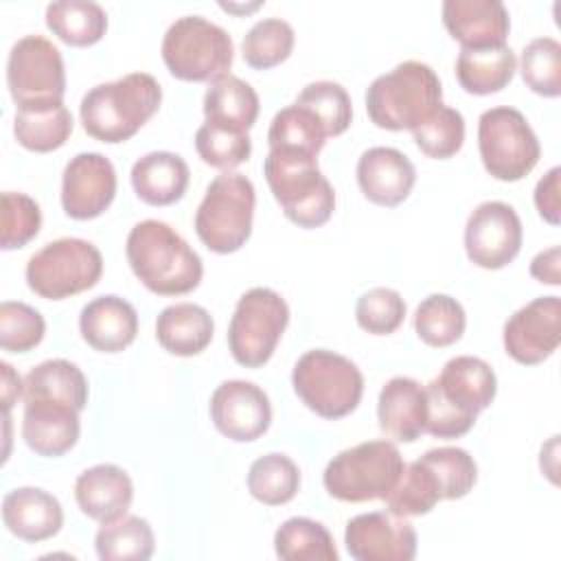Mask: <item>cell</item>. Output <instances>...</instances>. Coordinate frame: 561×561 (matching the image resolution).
Listing matches in <instances>:
<instances>
[{
	"label": "cell",
	"instance_id": "obj_27",
	"mask_svg": "<svg viewBox=\"0 0 561 561\" xmlns=\"http://www.w3.org/2000/svg\"><path fill=\"white\" fill-rule=\"evenodd\" d=\"M213 331L215 322L210 313L195 302L169 305L156 320V337L160 346L180 357L202 353L210 344Z\"/></svg>",
	"mask_w": 561,
	"mask_h": 561
},
{
	"label": "cell",
	"instance_id": "obj_14",
	"mask_svg": "<svg viewBox=\"0 0 561 561\" xmlns=\"http://www.w3.org/2000/svg\"><path fill=\"white\" fill-rule=\"evenodd\" d=\"M522 221L506 202L478 204L465 226V250L473 265L500 270L508 265L522 248Z\"/></svg>",
	"mask_w": 561,
	"mask_h": 561
},
{
	"label": "cell",
	"instance_id": "obj_37",
	"mask_svg": "<svg viewBox=\"0 0 561 561\" xmlns=\"http://www.w3.org/2000/svg\"><path fill=\"white\" fill-rule=\"evenodd\" d=\"M300 486V471L296 462L285 454H265L250 465L248 491L254 500L278 506L294 500Z\"/></svg>",
	"mask_w": 561,
	"mask_h": 561
},
{
	"label": "cell",
	"instance_id": "obj_4",
	"mask_svg": "<svg viewBox=\"0 0 561 561\" xmlns=\"http://www.w3.org/2000/svg\"><path fill=\"white\" fill-rule=\"evenodd\" d=\"M443 105V85L432 66L408 59L379 75L366 90L368 118L390 131L414 129Z\"/></svg>",
	"mask_w": 561,
	"mask_h": 561
},
{
	"label": "cell",
	"instance_id": "obj_9",
	"mask_svg": "<svg viewBox=\"0 0 561 561\" xmlns=\"http://www.w3.org/2000/svg\"><path fill=\"white\" fill-rule=\"evenodd\" d=\"M232 37L202 15L178 18L162 37V59L182 81H215L232 66Z\"/></svg>",
	"mask_w": 561,
	"mask_h": 561
},
{
	"label": "cell",
	"instance_id": "obj_19",
	"mask_svg": "<svg viewBox=\"0 0 561 561\" xmlns=\"http://www.w3.org/2000/svg\"><path fill=\"white\" fill-rule=\"evenodd\" d=\"M443 24L462 48L504 46L511 18L500 0H445Z\"/></svg>",
	"mask_w": 561,
	"mask_h": 561
},
{
	"label": "cell",
	"instance_id": "obj_25",
	"mask_svg": "<svg viewBox=\"0 0 561 561\" xmlns=\"http://www.w3.org/2000/svg\"><path fill=\"white\" fill-rule=\"evenodd\" d=\"M79 331L92 348L118 353L136 340L138 316L125 298L114 294L99 296L81 309Z\"/></svg>",
	"mask_w": 561,
	"mask_h": 561
},
{
	"label": "cell",
	"instance_id": "obj_36",
	"mask_svg": "<svg viewBox=\"0 0 561 561\" xmlns=\"http://www.w3.org/2000/svg\"><path fill=\"white\" fill-rule=\"evenodd\" d=\"M465 309L447 294H430L414 311L416 335L434 348H445L458 342L465 333Z\"/></svg>",
	"mask_w": 561,
	"mask_h": 561
},
{
	"label": "cell",
	"instance_id": "obj_22",
	"mask_svg": "<svg viewBox=\"0 0 561 561\" xmlns=\"http://www.w3.org/2000/svg\"><path fill=\"white\" fill-rule=\"evenodd\" d=\"M2 522L22 541H44L59 533L64 511L55 495L37 486H20L2 497Z\"/></svg>",
	"mask_w": 561,
	"mask_h": 561
},
{
	"label": "cell",
	"instance_id": "obj_10",
	"mask_svg": "<svg viewBox=\"0 0 561 561\" xmlns=\"http://www.w3.org/2000/svg\"><path fill=\"white\" fill-rule=\"evenodd\" d=\"M103 256L85 239L64 237L46 243L26 263V285L42 298L61 300L99 283Z\"/></svg>",
	"mask_w": 561,
	"mask_h": 561
},
{
	"label": "cell",
	"instance_id": "obj_43",
	"mask_svg": "<svg viewBox=\"0 0 561 561\" xmlns=\"http://www.w3.org/2000/svg\"><path fill=\"white\" fill-rule=\"evenodd\" d=\"M416 147L436 160L456 156L465 142V118L458 110L440 105L425 123L412 129Z\"/></svg>",
	"mask_w": 561,
	"mask_h": 561
},
{
	"label": "cell",
	"instance_id": "obj_1",
	"mask_svg": "<svg viewBox=\"0 0 561 561\" xmlns=\"http://www.w3.org/2000/svg\"><path fill=\"white\" fill-rule=\"evenodd\" d=\"M425 432L438 438L465 436L497 392L493 368L473 355L451 357L427 386Z\"/></svg>",
	"mask_w": 561,
	"mask_h": 561
},
{
	"label": "cell",
	"instance_id": "obj_29",
	"mask_svg": "<svg viewBox=\"0 0 561 561\" xmlns=\"http://www.w3.org/2000/svg\"><path fill=\"white\" fill-rule=\"evenodd\" d=\"M68 403L79 412L88 403V381L81 368L68 359H46L24 377V401Z\"/></svg>",
	"mask_w": 561,
	"mask_h": 561
},
{
	"label": "cell",
	"instance_id": "obj_40",
	"mask_svg": "<svg viewBox=\"0 0 561 561\" xmlns=\"http://www.w3.org/2000/svg\"><path fill=\"white\" fill-rule=\"evenodd\" d=\"M421 462L434 473L443 500L465 497L476 484V478H478L476 460L462 447L427 449L421 456Z\"/></svg>",
	"mask_w": 561,
	"mask_h": 561
},
{
	"label": "cell",
	"instance_id": "obj_13",
	"mask_svg": "<svg viewBox=\"0 0 561 561\" xmlns=\"http://www.w3.org/2000/svg\"><path fill=\"white\" fill-rule=\"evenodd\" d=\"M7 85L18 110L64 103L66 70L59 48L42 35L18 39L7 59Z\"/></svg>",
	"mask_w": 561,
	"mask_h": 561
},
{
	"label": "cell",
	"instance_id": "obj_20",
	"mask_svg": "<svg viewBox=\"0 0 561 561\" xmlns=\"http://www.w3.org/2000/svg\"><path fill=\"white\" fill-rule=\"evenodd\" d=\"M414 182V164L394 147H370L357 160V184L373 204H401L410 195Z\"/></svg>",
	"mask_w": 561,
	"mask_h": 561
},
{
	"label": "cell",
	"instance_id": "obj_46",
	"mask_svg": "<svg viewBox=\"0 0 561 561\" xmlns=\"http://www.w3.org/2000/svg\"><path fill=\"white\" fill-rule=\"evenodd\" d=\"M355 318L364 331L373 335H388L401 327L405 318V302L401 294L390 287H373L359 296Z\"/></svg>",
	"mask_w": 561,
	"mask_h": 561
},
{
	"label": "cell",
	"instance_id": "obj_28",
	"mask_svg": "<svg viewBox=\"0 0 561 561\" xmlns=\"http://www.w3.org/2000/svg\"><path fill=\"white\" fill-rule=\"evenodd\" d=\"M204 116L210 125L248 131L259 116V94L248 81L230 72L221 75L208 83L204 94Z\"/></svg>",
	"mask_w": 561,
	"mask_h": 561
},
{
	"label": "cell",
	"instance_id": "obj_47",
	"mask_svg": "<svg viewBox=\"0 0 561 561\" xmlns=\"http://www.w3.org/2000/svg\"><path fill=\"white\" fill-rule=\"evenodd\" d=\"M42 226V210L37 202L24 193H2V250L24 248Z\"/></svg>",
	"mask_w": 561,
	"mask_h": 561
},
{
	"label": "cell",
	"instance_id": "obj_42",
	"mask_svg": "<svg viewBox=\"0 0 561 561\" xmlns=\"http://www.w3.org/2000/svg\"><path fill=\"white\" fill-rule=\"evenodd\" d=\"M294 103L307 107L320 121L327 138L346 131L353 118L351 96L337 81H313L300 90Z\"/></svg>",
	"mask_w": 561,
	"mask_h": 561
},
{
	"label": "cell",
	"instance_id": "obj_30",
	"mask_svg": "<svg viewBox=\"0 0 561 561\" xmlns=\"http://www.w3.org/2000/svg\"><path fill=\"white\" fill-rule=\"evenodd\" d=\"M517 70L511 46L460 48L456 59V79L471 94H491L506 88Z\"/></svg>",
	"mask_w": 561,
	"mask_h": 561
},
{
	"label": "cell",
	"instance_id": "obj_24",
	"mask_svg": "<svg viewBox=\"0 0 561 561\" xmlns=\"http://www.w3.org/2000/svg\"><path fill=\"white\" fill-rule=\"evenodd\" d=\"M75 500L79 508L105 524L127 515V508L134 500V484L125 469L116 465H94L79 473L75 482Z\"/></svg>",
	"mask_w": 561,
	"mask_h": 561
},
{
	"label": "cell",
	"instance_id": "obj_5",
	"mask_svg": "<svg viewBox=\"0 0 561 561\" xmlns=\"http://www.w3.org/2000/svg\"><path fill=\"white\" fill-rule=\"evenodd\" d=\"M263 175L285 217L300 228L327 224L335 210V193L318 169V158L270 149Z\"/></svg>",
	"mask_w": 561,
	"mask_h": 561
},
{
	"label": "cell",
	"instance_id": "obj_2",
	"mask_svg": "<svg viewBox=\"0 0 561 561\" xmlns=\"http://www.w3.org/2000/svg\"><path fill=\"white\" fill-rule=\"evenodd\" d=\"M125 254L136 278L158 296L193 291L204 274L199 254L164 221H138L125 243Z\"/></svg>",
	"mask_w": 561,
	"mask_h": 561
},
{
	"label": "cell",
	"instance_id": "obj_39",
	"mask_svg": "<svg viewBox=\"0 0 561 561\" xmlns=\"http://www.w3.org/2000/svg\"><path fill=\"white\" fill-rule=\"evenodd\" d=\"M294 28L280 18H263L252 24L241 42V53L248 66L265 70L291 55Z\"/></svg>",
	"mask_w": 561,
	"mask_h": 561
},
{
	"label": "cell",
	"instance_id": "obj_7",
	"mask_svg": "<svg viewBox=\"0 0 561 561\" xmlns=\"http://www.w3.org/2000/svg\"><path fill=\"white\" fill-rule=\"evenodd\" d=\"M254 202V184L243 173L226 171L217 175L195 213L199 241L217 254L237 252L250 239Z\"/></svg>",
	"mask_w": 561,
	"mask_h": 561
},
{
	"label": "cell",
	"instance_id": "obj_12",
	"mask_svg": "<svg viewBox=\"0 0 561 561\" xmlns=\"http://www.w3.org/2000/svg\"><path fill=\"white\" fill-rule=\"evenodd\" d=\"M289 322L285 298L270 287L248 289L234 307L228 327V348L245 368H259L270 362L276 344Z\"/></svg>",
	"mask_w": 561,
	"mask_h": 561
},
{
	"label": "cell",
	"instance_id": "obj_48",
	"mask_svg": "<svg viewBox=\"0 0 561 561\" xmlns=\"http://www.w3.org/2000/svg\"><path fill=\"white\" fill-rule=\"evenodd\" d=\"M559 175H561V169L559 167H552L535 186V206L539 210V215L557 226L559 224Z\"/></svg>",
	"mask_w": 561,
	"mask_h": 561
},
{
	"label": "cell",
	"instance_id": "obj_33",
	"mask_svg": "<svg viewBox=\"0 0 561 561\" xmlns=\"http://www.w3.org/2000/svg\"><path fill=\"white\" fill-rule=\"evenodd\" d=\"M96 554L103 561H145L153 554L156 539L147 519L123 515L101 524L94 537Z\"/></svg>",
	"mask_w": 561,
	"mask_h": 561
},
{
	"label": "cell",
	"instance_id": "obj_18",
	"mask_svg": "<svg viewBox=\"0 0 561 561\" xmlns=\"http://www.w3.org/2000/svg\"><path fill=\"white\" fill-rule=\"evenodd\" d=\"M116 195V171L110 158L99 151H83L70 158L61 175V206L72 219H94Z\"/></svg>",
	"mask_w": 561,
	"mask_h": 561
},
{
	"label": "cell",
	"instance_id": "obj_3",
	"mask_svg": "<svg viewBox=\"0 0 561 561\" xmlns=\"http://www.w3.org/2000/svg\"><path fill=\"white\" fill-rule=\"evenodd\" d=\"M162 88L149 72H129L116 81L99 83L79 105L83 129L101 142L131 138L160 107Z\"/></svg>",
	"mask_w": 561,
	"mask_h": 561
},
{
	"label": "cell",
	"instance_id": "obj_44",
	"mask_svg": "<svg viewBox=\"0 0 561 561\" xmlns=\"http://www.w3.org/2000/svg\"><path fill=\"white\" fill-rule=\"evenodd\" d=\"M195 149L206 164L230 171L250 158L252 142L248 131H234L204 123L195 131Z\"/></svg>",
	"mask_w": 561,
	"mask_h": 561
},
{
	"label": "cell",
	"instance_id": "obj_17",
	"mask_svg": "<svg viewBox=\"0 0 561 561\" xmlns=\"http://www.w3.org/2000/svg\"><path fill=\"white\" fill-rule=\"evenodd\" d=\"M210 419L215 427L230 440H256L272 423L270 397L252 381H224L210 397Z\"/></svg>",
	"mask_w": 561,
	"mask_h": 561
},
{
	"label": "cell",
	"instance_id": "obj_23",
	"mask_svg": "<svg viewBox=\"0 0 561 561\" xmlns=\"http://www.w3.org/2000/svg\"><path fill=\"white\" fill-rule=\"evenodd\" d=\"M379 427L399 443H414L425 432L427 392L412 377H392L379 392Z\"/></svg>",
	"mask_w": 561,
	"mask_h": 561
},
{
	"label": "cell",
	"instance_id": "obj_32",
	"mask_svg": "<svg viewBox=\"0 0 561 561\" xmlns=\"http://www.w3.org/2000/svg\"><path fill=\"white\" fill-rule=\"evenodd\" d=\"M46 24L70 46H92L105 35L107 15L92 0H57L46 7Z\"/></svg>",
	"mask_w": 561,
	"mask_h": 561
},
{
	"label": "cell",
	"instance_id": "obj_6",
	"mask_svg": "<svg viewBox=\"0 0 561 561\" xmlns=\"http://www.w3.org/2000/svg\"><path fill=\"white\" fill-rule=\"evenodd\" d=\"M405 462L390 440H366L333 456L322 482L331 497L342 502L383 500L397 484Z\"/></svg>",
	"mask_w": 561,
	"mask_h": 561
},
{
	"label": "cell",
	"instance_id": "obj_45",
	"mask_svg": "<svg viewBox=\"0 0 561 561\" xmlns=\"http://www.w3.org/2000/svg\"><path fill=\"white\" fill-rule=\"evenodd\" d=\"M46 331L42 313L20 300L0 305V346L9 353H26L35 348Z\"/></svg>",
	"mask_w": 561,
	"mask_h": 561
},
{
	"label": "cell",
	"instance_id": "obj_41",
	"mask_svg": "<svg viewBox=\"0 0 561 561\" xmlns=\"http://www.w3.org/2000/svg\"><path fill=\"white\" fill-rule=\"evenodd\" d=\"M524 83L541 96L561 94V44L554 37L530 39L519 59Z\"/></svg>",
	"mask_w": 561,
	"mask_h": 561
},
{
	"label": "cell",
	"instance_id": "obj_31",
	"mask_svg": "<svg viewBox=\"0 0 561 561\" xmlns=\"http://www.w3.org/2000/svg\"><path fill=\"white\" fill-rule=\"evenodd\" d=\"M13 134L28 151H53L59 149L72 134V114L64 103L22 107L15 112Z\"/></svg>",
	"mask_w": 561,
	"mask_h": 561
},
{
	"label": "cell",
	"instance_id": "obj_21",
	"mask_svg": "<svg viewBox=\"0 0 561 561\" xmlns=\"http://www.w3.org/2000/svg\"><path fill=\"white\" fill-rule=\"evenodd\" d=\"M79 410L55 401H24L22 438L39 456H64L79 440Z\"/></svg>",
	"mask_w": 561,
	"mask_h": 561
},
{
	"label": "cell",
	"instance_id": "obj_50",
	"mask_svg": "<svg viewBox=\"0 0 561 561\" xmlns=\"http://www.w3.org/2000/svg\"><path fill=\"white\" fill-rule=\"evenodd\" d=\"M0 368H2V405H4V412L9 414L13 401L24 392V383L20 381V375L13 370L11 364L2 362Z\"/></svg>",
	"mask_w": 561,
	"mask_h": 561
},
{
	"label": "cell",
	"instance_id": "obj_15",
	"mask_svg": "<svg viewBox=\"0 0 561 561\" xmlns=\"http://www.w3.org/2000/svg\"><path fill=\"white\" fill-rule=\"evenodd\" d=\"M344 543L357 561H412L416 557L414 526L390 511L362 513L348 519Z\"/></svg>",
	"mask_w": 561,
	"mask_h": 561
},
{
	"label": "cell",
	"instance_id": "obj_38",
	"mask_svg": "<svg viewBox=\"0 0 561 561\" xmlns=\"http://www.w3.org/2000/svg\"><path fill=\"white\" fill-rule=\"evenodd\" d=\"M440 497L434 473L419 460L403 467L397 484L383 497L386 508L401 517H414L430 513Z\"/></svg>",
	"mask_w": 561,
	"mask_h": 561
},
{
	"label": "cell",
	"instance_id": "obj_11",
	"mask_svg": "<svg viewBox=\"0 0 561 561\" xmlns=\"http://www.w3.org/2000/svg\"><path fill=\"white\" fill-rule=\"evenodd\" d=\"M478 149L489 175L502 182L526 178L541 156L539 140L526 116L506 105L480 114Z\"/></svg>",
	"mask_w": 561,
	"mask_h": 561
},
{
	"label": "cell",
	"instance_id": "obj_49",
	"mask_svg": "<svg viewBox=\"0 0 561 561\" xmlns=\"http://www.w3.org/2000/svg\"><path fill=\"white\" fill-rule=\"evenodd\" d=\"M559 261H561L559 245H552V248L539 252L530 261V276L537 278L539 283H546V285H559V280H561Z\"/></svg>",
	"mask_w": 561,
	"mask_h": 561
},
{
	"label": "cell",
	"instance_id": "obj_35",
	"mask_svg": "<svg viewBox=\"0 0 561 561\" xmlns=\"http://www.w3.org/2000/svg\"><path fill=\"white\" fill-rule=\"evenodd\" d=\"M270 149L318 158L327 142L320 121L302 105H287L274 114L267 131Z\"/></svg>",
	"mask_w": 561,
	"mask_h": 561
},
{
	"label": "cell",
	"instance_id": "obj_34",
	"mask_svg": "<svg viewBox=\"0 0 561 561\" xmlns=\"http://www.w3.org/2000/svg\"><path fill=\"white\" fill-rule=\"evenodd\" d=\"M274 550L285 561H337L331 533L309 517L285 519L274 535Z\"/></svg>",
	"mask_w": 561,
	"mask_h": 561
},
{
	"label": "cell",
	"instance_id": "obj_26",
	"mask_svg": "<svg viewBox=\"0 0 561 561\" xmlns=\"http://www.w3.org/2000/svg\"><path fill=\"white\" fill-rule=\"evenodd\" d=\"M191 180L188 164L173 151H151L131 167V186L136 195L151 206H169L186 193Z\"/></svg>",
	"mask_w": 561,
	"mask_h": 561
},
{
	"label": "cell",
	"instance_id": "obj_8",
	"mask_svg": "<svg viewBox=\"0 0 561 561\" xmlns=\"http://www.w3.org/2000/svg\"><path fill=\"white\" fill-rule=\"evenodd\" d=\"M291 383L300 401L322 419L351 414L364 394L362 370L344 355L313 348L294 366Z\"/></svg>",
	"mask_w": 561,
	"mask_h": 561
},
{
	"label": "cell",
	"instance_id": "obj_16",
	"mask_svg": "<svg viewBox=\"0 0 561 561\" xmlns=\"http://www.w3.org/2000/svg\"><path fill=\"white\" fill-rule=\"evenodd\" d=\"M561 342V300L541 296L517 309L504 324L506 353L526 366L548 359Z\"/></svg>",
	"mask_w": 561,
	"mask_h": 561
}]
</instances>
